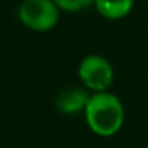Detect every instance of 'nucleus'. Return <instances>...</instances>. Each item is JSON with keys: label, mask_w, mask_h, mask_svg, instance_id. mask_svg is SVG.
I'll use <instances>...</instances> for the list:
<instances>
[{"label": "nucleus", "mask_w": 148, "mask_h": 148, "mask_svg": "<svg viewBox=\"0 0 148 148\" xmlns=\"http://www.w3.org/2000/svg\"><path fill=\"white\" fill-rule=\"evenodd\" d=\"M83 115L89 131L103 138L118 134L126 118L121 99L110 91L91 94Z\"/></svg>", "instance_id": "f257e3e1"}, {"label": "nucleus", "mask_w": 148, "mask_h": 148, "mask_svg": "<svg viewBox=\"0 0 148 148\" xmlns=\"http://www.w3.org/2000/svg\"><path fill=\"white\" fill-rule=\"evenodd\" d=\"M18 19L32 32H49L59 23L61 10L53 0H23L16 10Z\"/></svg>", "instance_id": "f03ea898"}, {"label": "nucleus", "mask_w": 148, "mask_h": 148, "mask_svg": "<svg viewBox=\"0 0 148 148\" xmlns=\"http://www.w3.org/2000/svg\"><path fill=\"white\" fill-rule=\"evenodd\" d=\"M77 75L81 86L91 94L105 92L115 81V70L107 58L100 54H88L80 61Z\"/></svg>", "instance_id": "7ed1b4c3"}, {"label": "nucleus", "mask_w": 148, "mask_h": 148, "mask_svg": "<svg viewBox=\"0 0 148 148\" xmlns=\"http://www.w3.org/2000/svg\"><path fill=\"white\" fill-rule=\"evenodd\" d=\"M91 92L83 86H67L56 96L54 105L59 113L67 116H75L84 113Z\"/></svg>", "instance_id": "20e7f679"}, {"label": "nucleus", "mask_w": 148, "mask_h": 148, "mask_svg": "<svg viewBox=\"0 0 148 148\" xmlns=\"http://www.w3.org/2000/svg\"><path fill=\"white\" fill-rule=\"evenodd\" d=\"M134 3L135 0H94V8L105 19L119 21L131 13Z\"/></svg>", "instance_id": "39448f33"}, {"label": "nucleus", "mask_w": 148, "mask_h": 148, "mask_svg": "<svg viewBox=\"0 0 148 148\" xmlns=\"http://www.w3.org/2000/svg\"><path fill=\"white\" fill-rule=\"evenodd\" d=\"M56 7L61 10V13H80L83 10H88L89 7H94V0H53Z\"/></svg>", "instance_id": "423d86ee"}, {"label": "nucleus", "mask_w": 148, "mask_h": 148, "mask_svg": "<svg viewBox=\"0 0 148 148\" xmlns=\"http://www.w3.org/2000/svg\"><path fill=\"white\" fill-rule=\"evenodd\" d=\"M147 148H148V147H147Z\"/></svg>", "instance_id": "0eeeda50"}]
</instances>
